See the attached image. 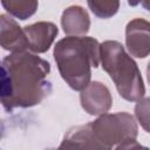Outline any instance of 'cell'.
<instances>
[{
    "instance_id": "6da1fadb",
    "label": "cell",
    "mask_w": 150,
    "mask_h": 150,
    "mask_svg": "<svg viewBox=\"0 0 150 150\" xmlns=\"http://www.w3.org/2000/svg\"><path fill=\"white\" fill-rule=\"evenodd\" d=\"M48 61L30 50L11 53L1 63V103L6 111L40 104L52 93Z\"/></svg>"
},
{
    "instance_id": "7a4b0ae2",
    "label": "cell",
    "mask_w": 150,
    "mask_h": 150,
    "mask_svg": "<svg viewBox=\"0 0 150 150\" xmlns=\"http://www.w3.org/2000/svg\"><path fill=\"white\" fill-rule=\"evenodd\" d=\"M54 60L63 81L81 91L90 83L91 68L101 63V43L91 36H67L56 42Z\"/></svg>"
},
{
    "instance_id": "3957f363",
    "label": "cell",
    "mask_w": 150,
    "mask_h": 150,
    "mask_svg": "<svg viewBox=\"0 0 150 150\" xmlns=\"http://www.w3.org/2000/svg\"><path fill=\"white\" fill-rule=\"evenodd\" d=\"M101 66L114 81L120 96L135 102L145 94L141 70L122 43L108 40L101 43Z\"/></svg>"
},
{
    "instance_id": "277c9868",
    "label": "cell",
    "mask_w": 150,
    "mask_h": 150,
    "mask_svg": "<svg viewBox=\"0 0 150 150\" xmlns=\"http://www.w3.org/2000/svg\"><path fill=\"white\" fill-rule=\"evenodd\" d=\"M90 127L102 149L142 148L136 141L138 127L135 117L127 111L100 115L95 121L90 122Z\"/></svg>"
},
{
    "instance_id": "5b68a950",
    "label": "cell",
    "mask_w": 150,
    "mask_h": 150,
    "mask_svg": "<svg viewBox=\"0 0 150 150\" xmlns=\"http://www.w3.org/2000/svg\"><path fill=\"white\" fill-rule=\"evenodd\" d=\"M80 102L83 110L93 116H100L109 111L112 105V96L109 88L102 82H90L81 90Z\"/></svg>"
},
{
    "instance_id": "8992f818",
    "label": "cell",
    "mask_w": 150,
    "mask_h": 150,
    "mask_svg": "<svg viewBox=\"0 0 150 150\" xmlns=\"http://www.w3.org/2000/svg\"><path fill=\"white\" fill-rule=\"evenodd\" d=\"M125 47L134 57L144 59L150 55V21L132 19L125 27Z\"/></svg>"
},
{
    "instance_id": "52a82bcc",
    "label": "cell",
    "mask_w": 150,
    "mask_h": 150,
    "mask_svg": "<svg viewBox=\"0 0 150 150\" xmlns=\"http://www.w3.org/2000/svg\"><path fill=\"white\" fill-rule=\"evenodd\" d=\"M26 33L29 50L35 54L46 53L53 45L59 28L55 23L49 21H39L23 27Z\"/></svg>"
},
{
    "instance_id": "ba28073f",
    "label": "cell",
    "mask_w": 150,
    "mask_h": 150,
    "mask_svg": "<svg viewBox=\"0 0 150 150\" xmlns=\"http://www.w3.org/2000/svg\"><path fill=\"white\" fill-rule=\"evenodd\" d=\"M0 45L11 53L29 50L28 40L23 28L7 14L0 16Z\"/></svg>"
},
{
    "instance_id": "9c48e42d",
    "label": "cell",
    "mask_w": 150,
    "mask_h": 150,
    "mask_svg": "<svg viewBox=\"0 0 150 150\" xmlns=\"http://www.w3.org/2000/svg\"><path fill=\"white\" fill-rule=\"evenodd\" d=\"M61 26L69 36H83L90 28L89 14L81 6H70L61 15Z\"/></svg>"
},
{
    "instance_id": "30bf717a",
    "label": "cell",
    "mask_w": 150,
    "mask_h": 150,
    "mask_svg": "<svg viewBox=\"0 0 150 150\" xmlns=\"http://www.w3.org/2000/svg\"><path fill=\"white\" fill-rule=\"evenodd\" d=\"M60 149H102L94 136L90 123L71 128L64 136Z\"/></svg>"
},
{
    "instance_id": "8fae6325",
    "label": "cell",
    "mask_w": 150,
    "mask_h": 150,
    "mask_svg": "<svg viewBox=\"0 0 150 150\" xmlns=\"http://www.w3.org/2000/svg\"><path fill=\"white\" fill-rule=\"evenodd\" d=\"M2 7L9 15L19 19L27 20L33 16L39 6L38 0H1Z\"/></svg>"
},
{
    "instance_id": "7c38bea8",
    "label": "cell",
    "mask_w": 150,
    "mask_h": 150,
    "mask_svg": "<svg viewBox=\"0 0 150 150\" xmlns=\"http://www.w3.org/2000/svg\"><path fill=\"white\" fill-rule=\"evenodd\" d=\"M91 13L100 19H109L120 9V0H87Z\"/></svg>"
},
{
    "instance_id": "4fadbf2b",
    "label": "cell",
    "mask_w": 150,
    "mask_h": 150,
    "mask_svg": "<svg viewBox=\"0 0 150 150\" xmlns=\"http://www.w3.org/2000/svg\"><path fill=\"white\" fill-rule=\"evenodd\" d=\"M135 116L141 127L150 134V97H142L135 105Z\"/></svg>"
},
{
    "instance_id": "5bb4252c",
    "label": "cell",
    "mask_w": 150,
    "mask_h": 150,
    "mask_svg": "<svg viewBox=\"0 0 150 150\" xmlns=\"http://www.w3.org/2000/svg\"><path fill=\"white\" fill-rule=\"evenodd\" d=\"M127 2H128V5H129V6L135 7V6H137L138 4H141V2H142V0H127Z\"/></svg>"
},
{
    "instance_id": "9a60e30c",
    "label": "cell",
    "mask_w": 150,
    "mask_h": 150,
    "mask_svg": "<svg viewBox=\"0 0 150 150\" xmlns=\"http://www.w3.org/2000/svg\"><path fill=\"white\" fill-rule=\"evenodd\" d=\"M146 77H148V82L150 83V62H149V64L146 67Z\"/></svg>"
}]
</instances>
